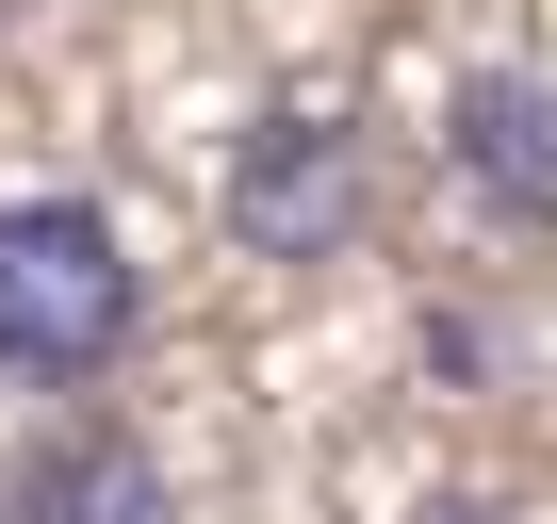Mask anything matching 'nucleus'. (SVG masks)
Instances as JSON below:
<instances>
[{"label":"nucleus","mask_w":557,"mask_h":524,"mask_svg":"<svg viewBox=\"0 0 557 524\" xmlns=\"http://www.w3.org/2000/svg\"><path fill=\"white\" fill-rule=\"evenodd\" d=\"M377 229V148L361 115H312V99H278L230 132V246L246 262H345Z\"/></svg>","instance_id":"f03ea898"},{"label":"nucleus","mask_w":557,"mask_h":524,"mask_svg":"<svg viewBox=\"0 0 557 524\" xmlns=\"http://www.w3.org/2000/svg\"><path fill=\"white\" fill-rule=\"evenodd\" d=\"M410 524H508V508H475V491H426V508H410Z\"/></svg>","instance_id":"39448f33"},{"label":"nucleus","mask_w":557,"mask_h":524,"mask_svg":"<svg viewBox=\"0 0 557 524\" xmlns=\"http://www.w3.org/2000/svg\"><path fill=\"white\" fill-rule=\"evenodd\" d=\"M148 328V262L99 197H0V377L83 394Z\"/></svg>","instance_id":"f257e3e1"},{"label":"nucleus","mask_w":557,"mask_h":524,"mask_svg":"<svg viewBox=\"0 0 557 524\" xmlns=\"http://www.w3.org/2000/svg\"><path fill=\"white\" fill-rule=\"evenodd\" d=\"M443 180L492 229H557V83L541 66H475L443 99Z\"/></svg>","instance_id":"7ed1b4c3"},{"label":"nucleus","mask_w":557,"mask_h":524,"mask_svg":"<svg viewBox=\"0 0 557 524\" xmlns=\"http://www.w3.org/2000/svg\"><path fill=\"white\" fill-rule=\"evenodd\" d=\"M0 524H164V459L99 410H50L17 459H0Z\"/></svg>","instance_id":"20e7f679"}]
</instances>
